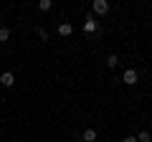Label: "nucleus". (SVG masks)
Returning a JSON list of instances; mask_svg holds the SVG:
<instances>
[{
    "mask_svg": "<svg viewBox=\"0 0 152 142\" xmlns=\"http://www.w3.org/2000/svg\"><path fill=\"white\" fill-rule=\"evenodd\" d=\"M8 38H10V31L8 28H0V43H5Z\"/></svg>",
    "mask_w": 152,
    "mask_h": 142,
    "instance_id": "6e6552de",
    "label": "nucleus"
},
{
    "mask_svg": "<svg viewBox=\"0 0 152 142\" xmlns=\"http://www.w3.org/2000/svg\"><path fill=\"white\" fill-rule=\"evenodd\" d=\"M137 142H152V135H150V132H140Z\"/></svg>",
    "mask_w": 152,
    "mask_h": 142,
    "instance_id": "1a4fd4ad",
    "label": "nucleus"
},
{
    "mask_svg": "<svg viewBox=\"0 0 152 142\" xmlns=\"http://www.w3.org/2000/svg\"><path fill=\"white\" fill-rule=\"evenodd\" d=\"M51 5H53L51 0H41V3H38V8H41V10H51Z\"/></svg>",
    "mask_w": 152,
    "mask_h": 142,
    "instance_id": "9d476101",
    "label": "nucleus"
},
{
    "mask_svg": "<svg viewBox=\"0 0 152 142\" xmlns=\"http://www.w3.org/2000/svg\"><path fill=\"white\" fill-rule=\"evenodd\" d=\"M117 64H119V59H117V53H112L107 59V66H109V69H117Z\"/></svg>",
    "mask_w": 152,
    "mask_h": 142,
    "instance_id": "0eeeda50",
    "label": "nucleus"
},
{
    "mask_svg": "<svg viewBox=\"0 0 152 142\" xmlns=\"http://www.w3.org/2000/svg\"><path fill=\"white\" fill-rule=\"evenodd\" d=\"M122 81L129 84V86H132V84H137V71H134V69H127L124 74H122Z\"/></svg>",
    "mask_w": 152,
    "mask_h": 142,
    "instance_id": "f03ea898",
    "label": "nucleus"
},
{
    "mask_svg": "<svg viewBox=\"0 0 152 142\" xmlns=\"http://www.w3.org/2000/svg\"><path fill=\"white\" fill-rule=\"evenodd\" d=\"M38 38H41V41H46V38H48V33H46L43 28H38Z\"/></svg>",
    "mask_w": 152,
    "mask_h": 142,
    "instance_id": "9b49d317",
    "label": "nucleus"
},
{
    "mask_svg": "<svg viewBox=\"0 0 152 142\" xmlns=\"http://www.w3.org/2000/svg\"><path fill=\"white\" fill-rule=\"evenodd\" d=\"M71 31H74L71 23H61V26H58V36H71Z\"/></svg>",
    "mask_w": 152,
    "mask_h": 142,
    "instance_id": "423d86ee",
    "label": "nucleus"
},
{
    "mask_svg": "<svg viewBox=\"0 0 152 142\" xmlns=\"http://www.w3.org/2000/svg\"><path fill=\"white\" fill-rule=\"evenodd\" d=\"M81 140H84V142H96V130H84Z\"/></svg>",
    "mask_w": 152,
    "mask_h": 142,
    "instance_id": "39448f33",
    "label": "nucleus"
},
{
    "mask_svg": "<svg viewBox=\"0 0 152 142\" xmlns=\"http://www.w3.org/2000/svg\"><path fill=\"white\" fill-rule=\"evenodd\" d=\"M0 86H15V76H13L10 71H5V74H3V76H0Z\"/></svg>",
    "mask_w": 152,
    "mask_h": 142,
    "instance_id": "7ed1b4c3",
    "label": "nucleus"
},
{
    "mask_svg": "<svg viewBox=\"0 0 152 142\" xmlns=\"http://www.w3.org/2000/svg\"><path fill=\"white\" fill-rule=\"evenodd\" d=\"M122 142H137V137H134V135H129V137H124Z\"/></svg>",
    "mask_w": 152,
    "mask_h": 142,
    "instance_id": "f8f14e48",
    "label": "nucleus"
},
{
    "mask_svg": "<svg viewBox=\"0 0 152 142\" xmlns=\"http://www.w3.org/2000/svg\"><path fill=\"white\" fill-rule=\"evenodd\" d=\"M91 10L96 13V15H107V13H109V3H107V0H94Z\"/></svg>",
    "mask_w": 152,
    "mask_h": 142,
    "instance_id": "f257e3e1",
    "label": "nucleus"
},
{
    "mask_svg": "<svg viewBox=\"0 0 152 142\" xmlns=\"http://www.w3.org/2000/svg\"><path fill=\"white\" fill-rule=\"evenodd\" d=\"M84 31H86V33H96V31H99V26H96V20H94V15H86Z\"/></svg>",
    "mask_w": 152,
    "mask_h": 142,
    "instance_id": "20e7f679",
    "label": "nucleus"
}]
</instances>
